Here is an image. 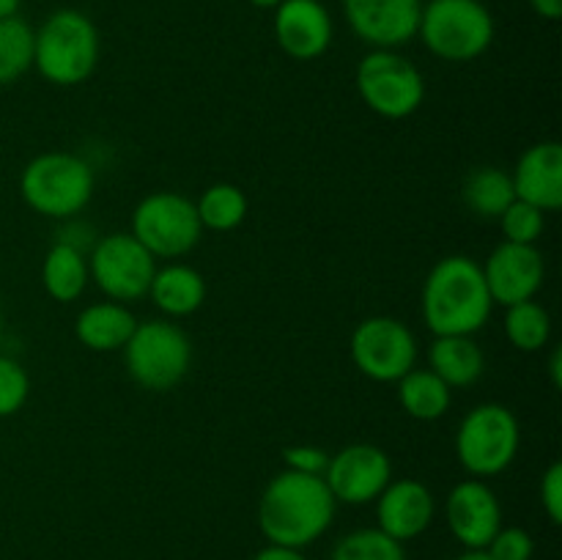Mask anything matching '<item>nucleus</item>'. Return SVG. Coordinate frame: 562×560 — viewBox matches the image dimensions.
<instances>
[{"instance_id": "nucleus-32", "label": "nucleus", "mask_w": 562, "mask_h": 560, "mask_svg": "<svg viewBox=\"0 0 562 560\" xmlns=\"http://www.w3.org/2000/svg\"><path fill=\"white\" fill-rule=\"evenodd\" d=\"M283 461L285 470L305 472V475H324L329 453L316 448V445H291V448L283 450Z\"/></svg>"}, {"instance_id": "nucleus-3", "label": "nucleus", "mask_w": 562, "mask_h": 560, "mask_svg": "<svg viewBox=\"0 0 562 560\" xmlns=\"http://www.w3.org/2000/svg\"><path fill=\"white\" fill-rule=\"evenodd\" d=\"M99 64V31L82 11L58 9L42 22L33 44V66L53 86L86 82Z\"/></svg>"}, {"instance_id": "nucleus-33", "label": "nucleus", "mask_w": 562, "mask_h": 560, "mask_svg": "<svg viewBox=\"0 0 562 560\" xmlns=\"http://www.w3.org/2000/svg\"><path fill=\"white\" fill-rule=\"evenodd\" d=\"M538 494H541V505L543 511H547L549 522H552V525H560L562 522V464L560 461H554V464L543 472L541 492Z\"/></svg>"}, {"instance_id": "nucleus-40", "label": "nucleus", "mask_w": 562, "mask_h": 560, "mask_svg": "<svg viewBox=\"0 0 562 560\" xmlns=\"http://www.w3.org/2000/svg\"><path fill=\"white\" fill-rule=\"evenodd\" d=\"M250 5H256V9H278L283 0H247Z\"/></svg>"}, {"instance_id": "nucleus-5", "label": "nucleus", "mask_w": 562, "mask_h": 560, "mask_svg": "<svg viewBox=\"0 0 562 560\" xmlns=\"http://www.w3.org/2000/svg\"><path fill=\"white\" fill-rule=\"evenodd\" d=\"M417 36L437 58L467 64L492 47L494 16L481 0H428L423 3Z\"/></svg>"}, {"instance_id": "nucleus-1", "label": "nucleus", "mask_w": 562, "mask_h": 560, "mask_svg": "<svg viewBox=\"0 0 562 560\" xmlns=\"http://www.w3.org/2000/svg\"><path fill=\"white\" fill-rule=\"evenodd\" d=\"M333 492L322 475L283 470L258 500V527L269 544L305 549L329 530L335 519Z\"/></svg>"}, {"instance_id": "nucleus-11", "label": "nucleus", "mask_w": 562, "mask_h": 560, "mask_svg": "<svg viewBox=\"0 0 562 560\" xmlns=\"http://www.w3.org/2000/svg\"><path fill=\"white\" fill-rule=\"evenodd\" d=\"M351 360L373 382H398L417 362V340L404 322L371 316L351 333Z\"/></svg>"}, {"instance_id": "nucleus-41", "label": "nucleus", "mask_w": 562, "mask_h": 560, "mask_svg": "<svg viewBox=\"0 0 562 560\" xmlns=\"http://www.w3.org/2000/svg\"><path fill=\"white\" fill-rule=\"evenodd\" d=\"M0 338H3V313H0Z\"/></svg>"}, {"instance_id": "nucleus-13", "label": "nucleus", "mask_w": 562, "mask_h": 560, "mask_svg": "<svg viewBox=\"0 0 562 560\" xmlns=\"http://www.w3.org/2000/svg\"><path fill=\"white\" fill-rule=\"evenodd\" d=\"M423 0H344V14L360 42L398 49L417 36Z\"/></svg>"}, {"instance_id": "nucleus-27", "label": "nucleus", "mask_w": 562, "mask_h": 560, "mask_svg": "<svg viewBox=\"0 0 562 560\" xmlns=\"http://www.w3.org/2000/svg\"><path fill=\"white\" fill-rule=\"evenodd\" d=\"M505 335L519 351H541L552 335V318L536 300L505 307Z\"/></svg>"}, {"instance_id": "nucleus-15", "label": "nucleus", "mask_w": 562, "mask_h": 560, "mask_svg": "<svg viewBox=\"0 0 562 560\" xmlns=\"http://www.w3.org/2000/svg\"><path fill=\"white\" fill-rule=\"evenodd\" d=\"M445 516L456 541L464 549H486L503 527V508L497 494L481 478H470L450 489L445 500Z\"/></svg>"}, {"instance_id": "nucleus-20", "label": "nucleus", "mask_w": 562, "mask_h": 560, "mask_svg": "<svg viewBox=\"0 0 562 560\" xmlns=\"http://www.w3.org/2000/svg\"><path fill=\"white\" fill-rule=\"evenodd\" d=\"M137 327V318L132 316L124 302H93L86 311H80L75 324V333L82 346L91 351H119L132 338Z\"/></svg>"}, {"instance_id": "nucleus-34", "label": "nucleus", "mask_w": 562, "mask_h": 560, "mask_svg": "<svg viewBox=\"0 0 562 560\" xmlns=\"http://www.w3.org/2000/svg\"><path fill=\"white\" fill-rule=\"evenodd\" d=\"M97 239H99L97 231H93L91 225L86 223V220H75V217L66 220L64 228H60L58 234H55V242H60V245L75 247V250L86 253V256H88V250H91V247L97 245Z\"/></svg>"}, {"instance_id": "nucleus-2", "label": "nucleus", "mask_w": 562, "mask_h": 560, "mask_svg": "<svg viewBox=\"0 0 562 560\" xmlns=\"http://www.w3.org/2000/svg\"><path fill=\"white\" fill-rule=\"evenodd\" d=\"M423 322L434 335H475L486 327L494 300L483 267L470 256H445L423 283Z\"/></svg>"}, {"instance_id": "nucleus-16", "label": "nucleus", "mask_w": 562, "mask_h": 560, "mask_svg": "<svg viewBox=\"0 0 562 560\" xmlns=\"http://www.w3.org/2000/svg\"><path fill=\"white\" fill-rule=\"evenodd\" d=\"M333 16L322 0H283L274 9V38L294 60H316L333 44Z\"/></svg>"}, {"instance_id": "nucleus-26", "label": "nucleus", "mask_w": 562, "mask_h": 560, "mask_svg": "<svg viewBox=\"0 0 562 560\" xmlns=\"http://www.w3.org/2000/svg\"><path fill=\"white\" fill-rule=\"evenodd\" d=\"M36 31L16 16L0 20V86H11L33 66Z\"/></svg>"}, {"instance_id": "nucleus-17", "label": "nucleus", "mask_w": 562, "mask_h": 560, "mask_svg": "<svg viewBox=\"0 0 562 560\" xmlns=\"http://www.w3.org/2000/svg\"><path fill=\"white\" fill-rule=\"evenodd\" d=\"M434 511L431 489L415 478H401L390 481L376 497V527L395 541H412L431 527Z\"/></svg>"}, {"instance_id": "nucleus-4", "label": "nucleus", "mask_w": 562, "mask_h": 560, "mask_svg": "<svg viewBox=\"0 0 562 560\" xmlns=\"http://www.w3.org/2000/svg\"><path fill=\"white\" fill-rule=\"evenodd\" d=\"M93 168L71 152H44L22 168V201L53 220L77 217L93 195Z\"/></svg>"}, {"instance_id": "nucleus-31", "label": "nucleus", "mask_w": 562, "mask_h": 560, "mask_svg": "<svg viewBox=\"0 0 562 560\" xmlns=\"http://www.w3.org/2000/svg\"><path fill=\"white\" fill-rule=\"evenodd\" d=\"M486 552L492 560H532L536 541L525 527H499Z\"/></svg>"}, {"instance_id": "nucleus-12", "label": "nucleus", "mask_w": 562, "mask_h": 560, "mask_svg": "<svg viewBox=\"0 0 562 560\" xmlns=\"http://www.w3.org/2000/svg\"><path fill=\"white\" fill-rule=\"evenodd\" d=\"M322 478L327 481L335 503L366 505L373 503L393 481V464H390V456L376 445L355 443L329 456Z\"/></svg>"}, {"instance_id": "nucleus-30", "label": "nucleus", "mask_w": 562, "mask_h": 560, "mask_svg": "<svg viewBox=\"0 0 562 560\" xmlns=\"http://www.w3.org/2000/svg\"><path fill=\"white\" fill-rule=\"evenodd\" d=\"M31 393L27 371L11 357L0 355V417H11L25 406Z\"/></svg>"}, {"instance_id": "nucleus-19", "label": "nucleus", "mask_w": 562, "mask_h": 560, "mask_svg": "<svg viewBox=\"0 0 562 560\" xmlns=\"http://www.w3.org/2000/svg\"><path fill=\"white\" fill-rule=\"evenodd\" d=\"M428 368L453 388H470L486 371V355L472 335H437L428 349Z\"/></svg>"}, {"instance_id": "nucleus-25", "label": "nucleus", "mask_w": 562, "mask_h": 560, "mask_svg": "<svg viewBox=\"0 0 562 560\" xmlns=\"http://www.w3.org/2000/svg\"><path fill=\"white\" fill-rule=\"evenodd\" d=\"M195 209L203 228L225 234V231H234L245 223L250 203H247V195L239 187L220 181V184L203 190V195L195 201Z\"/></svg>"}, {"instance_id": "nucleus-22", "label": "nucleus", "mask_w": 562, "mask_h": 560, "mask_svg": "<svg viewBox=\"0 0 562 560\" xmlns=\"http://www.w3.org/2000/svg\"><path fill=\"white\" fill-rule=\"evenodd\" d=\"M398 401L415 421H439L448 415L453 390L431 368H412L398 379Z\"/></svg>"}, {"instance_id": "nucleus-8", "label": "nucleus", "mask_w": 562, "mask_h": 560, "mask_svg": "<svg viewBox=\"0 0 562 560\" xmlns=\"http://www.w3.org/2000/svg\"><path fill=\"white\" fill-rule=\"evenodd\" d=\"M355 86L368 110L390 121L417 113L426 99L420 69L395 49H371L357 64Z\"/></svg>"}, {"instance_id": "nucleus-10", "label": "nucleus", "mask_w": 562, "mask_h": 560, "mask_svg": "<svg viewBox=\"0 0 562 560\" xmlns=\"http://www.w3.org/2000/svg\"><path fill=\"white\" fill-rule=\"evenodd\" d=\"M157 258L132 234L99 236L88 253V275L97 289L113 302L143 300L151 289Z\"/></svg>"}, {"instance_id": "nucleus-28", "label": "nucleus", "mask_w": 562, "mask_h": 560, "mask_svg": "<svg viewBox=\"0 0 562 560\" xmlns=\"http://www.w3.org/2000/svg\"><path fill=\"white\" fill-rule=\"evenodd\" d=\"M329 560H406L404 544L390 538L379 527H362L335 544Z\"/></svg>"}, {"instance_id": "nucleus-29", "label": "nucleus", "mask_w": 562, "mask_h": 560, "mask_svg": "<svg viewBox=\"0 0 562 560\" xmlns=\"http://www.w3.org/2000/svg\"><path fill=\"white\" fill-rule=\"evenodd\" d=\"M499 228H503L505 242L516 245H536L547 228V212H541L532 203H525L516 198L503 214H499Z\"/></svg>"}, {"instance_id": "nucleus-39", "label": "nucleus", "mask_w": 562, "mask_h": 560, "mask_svg": "<svg viewBox=\"0 0 562 560\" xmlns=\"http://www.w3.org/2000/svg\"><path fill=\"white\" fill-rule=\"evenodd\" d=\"M456 560H492V558H488L486 549H467V552L459 555Z\"/></svg>"}, {"instance_id": "nucleus-37", "label": "nucleus", "mask_w": 562, "mask_h": 560, "mask_svg": "<svg viewBox=\"0 0 562 560\" xmlns=\"http://www.w3.org/2000/svg\"><path fill=\"white\" fill-rule=\"evenodd\" d=\"M549 373H552L554 388H560L562 384V351L560 349L552 351V360H549Z\"/></svg>"}, {"instance_id": "nucleus-36", "label": "nucleus", "mask_w": 562, "mask_h": 560, "mask_svg": "<svg viewBox=\"0 0 562 560\" xmlns=\"http://www.w3.org/2000/svg\"><path fill=\"white\" fill-rule=\"evenodd\" d=\"M532 11H536L538 16H543V20L554 22L562 16V0H530Z\"/></svg>"}, {"instance_id": "nucleus-6", "label": "nucleus", "mask_w": 562, "mask_h": 560, "mask_svg": "<svg viewBox=\"0 0 562 560\" xmlns=\"http://www.w3.org/2000/svg\"><path fill=\"white\" fill-rule=\"evenodd\" d=\"M124 362L143 390L168 393L190 373L192 344L184 329L168 318L137 322L124 346Z\"/></svg>"}, {"instance_id": "nucleus-9", "label": "nucleus", "mask_w": 562, "mask_h": 560, "mask_svg": "<svg viewBox=\"0 0 562 560\" xmlns=\"http://www.w3.org/2000/svg\"><path fill=\"white\" fill-rule=\"evenodd\" d=\"M132 236L154 258H181L195 250L203 225L198 220L195 201L181 192L159 190L143 198L132 212Z\"/></svg>"}, {"instance_id": "nucleus-23", "label": "nucleus", "mask_w": 562, "mask_h": 560, "mask_svg": "<svg viewBox=\"0 0 562 560\" xmlns=\"http://www.w3.org/2000/svg\"><path fill=\"white\" fill-rule=\"evenodd\" d=\"M88 280L91 275H88L86 253L55 242L42 264V283L47 294L58 302H75L86 291Z\"/></svg>"}, {"instance_id": "nucleus-24", "label": "nucleus", "mask_w": 562, "mask_h": 560, "mask_svg": "<svg viewBox=\"0 0 562 560\" xmlns=\"http://www.w3.org/2000/svg\"><path fill=\"white\" fill-rule=\"evenodd\" d=\"M461 195H464L467 209L483 220H499V214L516 201L510 173H505L503 168H494V165L472 170L464 179Z\"/></svg>"}, {"instance_id": "nucleus-7", "label": "nucleus", "mask_w": 562, "mask_h": 560, "mask_svg": "<svg viewBox=\"0 0 562 560\" xmlns=\"http://www.w3.org/2000/svg\"><path fill=\"white\" fill-rule=\"evenodd\" d=\"M519 445V421L503 404H477L467 412L456 432V456L475 478H492L508 470Z\"/></svg>"}, {"instance_id": "nucleus-14", "label": "nucleus", "mask_w": 562, "mask_h": 560, "mask_svg": "<svg viewBox=\"0 0 562 560\" xmlns=\"http://www.w3.org/2000/svg\"><path fill=\"white\" fill-rule=\"evenodd\" d=\"M543 256L536 245H516L503 242L494 247L488 261L483 264L488 294L494 305L510 307L516 302H527L541 291L543 285Z\"/></svg>"}, {"instance_id": "nucleus-21", "label": "nucleus", "mask_w": 562, "mask_h": 560, "mask_svg": "<svg viewBox=\"0 0 562 560\" xmlns=\"http://www.w3.org/2000/svg\"><path fill=\"white\" fill-rule=\"evenodd\" d=\"M148 296L165 316H190L206 302V280L190 264H168L154 272Z\"/></svg>"}, {"instance_id": "nucleus-35", "label": "nucleus", "mask_w": 562, "mask_h": 560, "mask_svg": "<svg viewBox=\"0 0 562 560\" xmlns=\"http://www.w3.org/2000/svg\"><path fill=\"white\" fill-rule=\"evenodd\" d=\"M252 560H307L305 555H302V549H291V547H278V544H269V547H263L261 552H256V558Z\"/></svg>"}, {"instance_id": "nucleus-38", "label": "nucleus", "mask_w": 562, "mask_h": 560, "mask_svg": "<svg viewBox=\"0 0 562 560\" xmlns=\"http://www.w3.org/2000/svg\"><path fill=\"white\" fill-rule=\"evenodd\" d=\"M20 3L22 0H0V20H5V16H16Z\"/></svg>"}, {"instance_id": "nucleus-18", "label": "nucleus", "mask_w": 562, "mask_h": 560, "mask_svg": "<svg viewBox=\"0 0 562 560\" xmlns=\"http://www.w3.org/2000/svg\"><path fill=\"white\" fill-rule=\"evenodd\" d=\"M514 192L519 201L532 203L541 212L562 206V146L558 141H541L527 148L516 163Z\"/></svg>"}]
</instances>
